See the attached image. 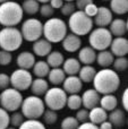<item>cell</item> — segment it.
Listing matches in <instances>:
<instances>
[{"label": "cell", "instance_id": "1", "mask_svg": "<svg viewBox=\"0 0 128 129\" xmlns=\"http://www.w3.org/2000/svg\"><path fill=\"white\" fill-rule=\"evenodd\" d=\"M94 89L99 94H113L118 91L120 86V77L113 69L103 68L102 70L97 71L93 78Z\"/></svg>", "mask_w": 128, "mask_h": 129}, {"label": "cell", "instance_id": "2", "mask_svg": "<svg viewBox=\"0 0 128 129\" xmlns=\"http://www.w3.org/2000/svg\"><path fill=\"white\" fill-rule=\"evenodd\" d=\"M23 9L16 1L0 4V24L5 27H15L23 19Z\"/></svg>", "mask_w": 128, "mask_h": 129}, {"label": "cell", "instance_id": "3", "mask_svg": "<svg viewBox=\"0 0 128 129\" xmlns=\"http://www.w3.org/2000/svg\"><path fill=\"white\" fill-rule=\"evenodd\" d=\"M66 34H67V24L60 18H49L43 24L42 35L50 43L61 42Z\"/></svg>", "mask_w": 128, "mask_h": 129}, {"label": "cell", "instance_id": "4", "mask_svg": "<svg viewBox=\"0 0 128 129\" xmlns=\"http://www.w3.org/2000/svg\"><path fill=\"white\" fill-rule=\"evenodd\" d=\"M93 18L88 17L84 11L76 10L73 15L69 16L68 27L73 34L78 36H84L93 29Z\"/></svg>", "mask_w": 128, "mask_h": 129}, {"label": "cell", "instance_id": "5", "mask_svg": "<svg viewBox=\"0 0 128 129\" xmlns=\"http://www.w3.org/2000/svg\"><path fill=\"white\" fill-rule=\"evenodd\" d=\"M23 43L22 33L16 27H5L0 31V48L8 52H14Z\"/></svg>", "mask_w": 128, "mask_h": 129}, {"label": "cell", "instance_id": "6", "mask_svg": "<svg viewBox=\"0 0 128 129\" xmlns=\"http://www.w3.org/2000/svg\"><path fill=\"white\" fill-rule=\"evenodd\" d=\"M22 114L26 119H39L42 117L43 112L45 110V105L41 98L35 95L27 96L26 99H23L22 102Z\"/></svg>", "mask_w": 128, "mask_h": 129}, {"label": "cell", "instance_id": "7", "mask_svg": "<svg viewBox=\"0 0 128 129\" xmlns=\"http://www.w3.org/2000/svg\"><path fill=\"white\" fill-rule=\"evenodd\" d=\"M66 101H67V93L59 86H54L45 92L43 102L45 107H48V109L59 111L66 107Z\"/></svg>", "mask_w": 128, "mask_h": 129}, {"label": "cell", "instance_id": "8", "mask_svg": "<svg viewBox=\"0 0 128 129\" xmlns=\"http://www.w3.org/2000/svg\"><path fill=\"white\" fill-rule=\"evenodd\" d=\"M112 41V35L110 31L106 27H98L90 32L88 43L90 47L98 51L107 50L110 47V43Z\"/></svg>", "mask_w": 128, "mask_h": 129}, {"label": "cell", "instance_id": "9", "mask_svg": "<svg viewBox=\"0 0 128 129\" xmlns=\"http://www.w3.org/2000/svg\"><path fill=\"white\" fill-rule=\"evenodd\" d=\"M23 102V95L19 91L15 88H6L0 93V104L7 112L17 111Z\"/></svg>", "mask_w": 128, "mask_h": 129}, {"label": "cell", "instance_id": "10", "mask_svg": "<svg viewBox=\"0 0 128 129\" xmlns=\"http://www.w3.org/2000/svg\"><path fill=\"white\" fill-rule=\"evenodd\" d=\"M42 31L43 24L40 22V19L28 18L23 22L20 33H22L23 40L27 41V42H34L42 36Z\"/></svg>", "mask_w": 128, "mask_h": 129}, {"label": "cell", "instance_id": "11", "mask_svg": "<svg viewBox=\"0 0 128 129\" xmlns=\"http://www.w3.org/2000/svg\"><path fill=\"white\" fill-rule=\"evenodd\" d=\"M10 85L13 86V88L17 89V91L22 92V91H26L29 88L32 84V74L28 70H25V69H16L13 71L10 76Z\"/></svg>", "mask_w": 128, "mask_h": 129}, {"label": "cell", "instance_id": "12", "mask_svg": "<svg viewBox=\"0 0 128 129\" xmlns=\"http://www.w3.org/2000/svg\"><path fill=\"white\" fill-rule=\"evenodd\" d=\"M112 19V13L108 7H98V11L94 16L93 24H95L98 27H107L110 25Z\"/></svg>", "mask_w": 128, "mask_h": 129}, {"label": "cell", "instance_id": "13", "mask_svg": "<svg viewBox=\"0 0 128 129\" xmlns=\"http://www.w3.org/2000/svg\"><path fill=\"white\" fill-rule=\"evenodd\" d=\"M62 89L67 94H78L83 88V82L78 78V76H66L62 82Z\"/></svg>", "mask_w": 128, "mask_h": 129}, {"label": "cell", "instance_id": "14", "mask_svg": "<svg viewBox=\"0 0 128 129\" xmlns=\"http://www.w3.org/2000/svg\"><path fill=\"white\" fill-rule=\"evenodd\" d=\"M81 98H82V105L84 107V109L91 110L95 107H99L101 96L94 88H90L84 92Z\"/></svg>", "mask_w": 128, "mask_h": 129}, {"label": "cell", "instance_id": "15", "mask_svg": "<svg viewBox=\"0 0 128 129\" xmlns=\"http://www.w3.org/2000/svg\"><path fill=\"white\" fill-rule=\"evenodd\" d=\"M109 48L113 57H125L128 53V40L125 38H115Z\"/></svg>", "mask_w": 128, "mask_h": 129}, {"label": "cell", "instance_id": "16", "mask_svg": "<svg viewBox=\"0 0 128 129\" xmlns=\"http://www.w3.org/2000/svg\"><path fill=\"white\" fill-rule=\"evenodd\" d=\"M62 42V48L65 51L67 52H76L81 49L82 47V40L78 35L76 34H66V36L63 38V40L61 41Z\"/></svg>", "mask_w": 128, "mask_h": 129}, {"label": "cell", "instance_id": "17", "mask_svg": "<svg viewBox=\"0 0 128 129\" xmlns=\"http://www.w3.org/2000/svg\"><path fill=\"white\" fill-rule=\"evenodd\" d=\"M110 31L111 35L116 36V38H122L128 31V24L125 19L121 18H115V19L111 20L110 23Z\"/></svg>", "mask_w": 128, "mask_h": 129}, {"label": "cell", "instance_id": "18", "mask_svg": "<svg viewBox=\"0 0 128 129\" xmlns=\"http://www.w3.org/2000/svg\"><path fill=\"white\" fill-rule=\"evenodd\" d=\"M107 120L112 125V127L121 128L126 125V113H125V111L122 109L116 108L112 111L109 112Z\"/></svg>", "mask_w": 128, "mask_h": 129}, {"label": "cell", "instance_id": "19", "mask_svg": "<svg viewBox=\"0 0 128 129\" xmlns=\"http://www.w3.org/2000/svg\"><path fill=\"white\" fill-rule=\"evenodd\" d=\"M52 51V43L45 39L40 38L33 43V54L39 57H47Z\"/></svg>", "mask_w": 128, "mask_h": 129}, {"label": "cell", "instance_id": "20", "mask_svg": "<svg viewBox=\"0 0 128 129\" xmlns=\"http://www.w3.org/2000/svg\"><path fill=\"white\" fill-rule=\"evenodd\" d=\"M16 63L20 69L28 70L35 63V56L29 51H23L16 58Z\"/></svg>", "mask_w": 128, "mask_h": 129}, {"label": "cell", "instance_id": "21", "mask_svg": "<svg viewBox=\"0 0 128 129\" xmlns=\"http://www.w3.org/2000/svg\"><path fill=\"white\" fill-rule=\"evenodd\" d=\"M108 119V113L101 107H95L88 111V121L94 125H100Z\"/></svg>", "mask_w": 128, "mask_h": 129}, {"label": "cell", "instance_id": "22", "mask_svg": "<svg viewBox=\"0 0 128 129\" xmlns=\"http://www.w3.org/2000/svg\"><path fill=\"white\" fill-rule=\"evenodd\" d=\"M97 58V52L91 47H83L79 49L78 61L83 64H92Z\"/></svg>", "mask_w": 128, "mask_h": 129}, {"label": "cell", "instance_id": "23", "mask_svg": "<svg viewBox=\"0 0 128 129\" xmlns=\"http://www.w3.org/2000/svg\"><path fill=\"white\" fill-rule=\"evenodd\" d=\"M29 87H31V91L33 93V95L41 98L49 89V83L44 78H35V79L32 80V84Z\"/></svg>", "mask_w": 128, "mask_h": 129}, {"label": "cell", "instance_id": "24", "mask_svg": "<svg viewBox=\"0 0 128 129\" xmlns=\"http://www.w3.org/2000/svg\"><path fill=\"white\" fill-rule=\"evenodd\" d=\"M81 67V62L76 58H68L62 62V70L68 76H75L78 74Z\"/></svg>", "mask_w": 128, "mask_h": 129}, {"label": "cell", "instance_id": "25", "mask_svg": "<svg viewBox=\"0 0 128 129\" xmlns=\"http://www.w3.org/2000/svg\"><path fill=\"white\" fill-rule=\"evenodd\" d=\"M115 60V57L108 50H102L99 53L97 54V58H95V61L98 62L100 67L102 68H109V67L112 66V62Z\"/></svg>", "mask_w": 128, "mask_h": 129}, {"label": "cell", "instance_id": "26", "mask_svg": "<svg viewBox=\"0 0 128 129\" xmlns=\"http://www.w3.org/2000/svg\"><path fill=\"white\" fill-rule=\"evenodd\" d=\"M95 74H97V69L91 64H85V66L81 67L78 71V78L83 83H92L93 78H94Z\"/></svg>", "mask_w": 128, "mask_h": 129}, {"label": "cell", "instance_id": "27", "mask_svg": "<svg viewBox=\"0 0 128 129\" xmlns=\"http://www.w3.org/2000/svg\"><path fill=\"white\" fill-rule=\"evenodd\" d=\"M100 107L103 110H106L107 112L112 111L113 109H116L118 105V100L113 94H106L100 99Z\"/></svg>", "mask_w": 128, "mask_h": 129}, {"label": "cell", "instance_id": "28", "mask_svg": "<svg viewBox=\"0 0 128 129\" xmlns=\"http://www.w3.org/2000/svg\"><path fill=\"white\" fill-rule=\"evenodd\" d=\"M48 77H49V83H51L54 86H59L65 80L66 74L63 73V70L61 68H52L50 69Z\"/></svg>", "mask_w": 128, "mask_h": 129}, {"label": "cell", "instance_id": "29", "mask_svg": "<svg viewBox=\"0 0 128 129\" xmlns=\"http://www.w3.org/2000/svg\"><path fill=\"white\" fill-rule=\"evenodd\" d=\"M33 74L36 78H44L48 76L50 71V67L49 64L47 63V61H35V63L33 64Z\"/></svg>", "mask_w": 128, "mask_h": 129}, {"label": "cell", "instance_id": "30", "mask_svg": "<svg viewBox=\"0 0 128 129\" xmlns=\"http://www.w3.org/2000/svg\"><path fill=\"white\" fill-rule=\"evenodd\" d=\"M65 60L62 53L59 51H51L47 56V63L50 68H60Z\"/></svg>", "mask_w": 128, "mask_h": 129}, {"label": "cell", "instance_id": "31", "mask_svg": "<svg viewBox=\"0 0 128 129\" xmlns=\"http://www.w3.org/2000/svg\"><path fill=\"white\" fill-rule=\"evenodd\" d=\"M111 13L117 15H125L128 11V0H110Z\"/></svg>", "mask_w": 128, "mask_h": 129}, {"label": "cell", "instance_id": "32", "mask_svg": "<svg viewBox=\"0 0 128 129\" xmlns=\"http://www.w3.org/2000/svg\"><path fill=\"white\" fill-rule=\"evenodd\" d=\"M20 7L23 9V13L32 16V15H35L36 13H39L40 4L36 0H24L23 4L20 5Z\"/></svg>", "mask_w": 128, "mask_h": 129}, {"label": "cell", "instance_id": "33", "mask_svg": "<svg viewBox=\"0 0 128 129\" xmlns=\"http://www.w3.org/2000/svg\"><path fill=\"white\" fill-rule=\"evenodd\" d=\"M66 105H67L70 110L76 111V110L81 109V107H82V98L78 94H70L67 98Z\"/></svg>", "mask_w": 128, "mask_h": 129}, {"label": "cell", "instance_id": "34", "mask_svg": "<svg viewBox=\"0 0 128 129\" xmlns=\"http://www.w3.org/2000/svg\"><path fill=\"white\" fill-rule=\"evenodd\" d=\"M18 129H47L44 123L39 121L38 119H27L18 127Z\"/></svg>", "mask_w": 128, "mask_h": 129}, {"label": "cell", "instance_id": "35", "mask_svg": "<svg viewBox=\"0 0 128 129\" xmlns=\"http://www.w3.org/2000/svg\"><path fill=\"white\" fill-rule=\"evenodd\" d=\"M112 67L116 73H122L128 68V59L126 57H117L113 60Z\"/></svg>", "mask_w": 128, "mask_h": 129}, {"label": "cell", "instance_id": "36", "mask_svg": "<svg viewBox=\"0 0 128 129\" xmlns=\"http://www.w3.org/2000/svg\"><path fill=\"white\" fill-rule=\"evenodd\" d=\"M42 118H43V122L45 125H53L58 120V114H57V111L48 109V110H44V112L42 114Z\"/></svg>", "mask_w": 128, "mask_h": 129}, {"label": "cell", "instance_id": "37", "mask_svg": "<svg viewBox=\"0 0 128 129\" xmlns=\"http://www.w3.org/2000/svg\"><path fill=\"white\" fill-rule=\"evenodd\" d=\"M25 118L22 114V112L18 111H14L13 113L9 116V125H11V127L18 128L23 122H24Z\"/></svg>", "mask_w": 128, "mask_h": 129}, {"label": "cell", "instance_id": "38", "mask_svg": "<svg viewBox=\"0 0 128 129\" xmlns=\"http://www.w3.org/2000/svg\"><path fill=\"white\" fill-rule=\"evenodd\" d=\"M79 126V122L77 121V119L75 117H66L65 119H62L60 123L61 129H77Z\"/></svg>", "mask_w": 128, "mask_h": 129}, {"label": "cell", "instance_id": "39", "mask_svg": "<svg viewBox=\"0 0 128 129\" xmlns=\"http://www.w3.org/2000/svg\"><path fill=\"white\" fill-rule=\"evenodd\" d=\"M60 9H61V14H62L63 16H68V17H69L70 15H73V14L76 11V7H75L74 1L63 2L62 7H61Z\"/></svg>", "mask_w": 128, "mask_h": 129}, {"label": "cell", "instance_id": "40", "mask_svg": "<svg viewBox=\"0 0 128 129\" xmlns=\"http://www.w3.org/2000/svg\"><path fill=\"white\" fill-rule=\"evenodd\" d=\"M39 11H40L41 16L45 17V18H51L54 14V9L50 6L49 2H48V4H42V6L40 7Z\"/></svg>", "mask_w": 128, "mask_h": 129}, {"label": "cell", "instance_id": "41", "mask_svg": "<svg viewBox=\"0 0 128 129\" xmlns=\"http://www.w3.org/2000/svg\"><path fill=\"white\" fill-rule=\"evenodd\" d=\"M9 126V113L0 108V129H6Z\"/></svg>", "mask_w": 128, "mask_h": 129}, {"label": "cell", "instance_id": "42", "mask_svg": "<svg viewBox=\"0 0 128 129\" xmlns=\"http://www.w3.org/2000/svg\"><path fill=\"white\" fill-rule=\"evenodd\" d=\"M11 60H13L11 52L5 51V50L0 51V66H8L11 62Z\"/></svg>", "mask_w": 128, "mask_h": 129}, {"label": "cell", "instance_id": "43", "mask_svg": "<svg viewBox=\"0 0 128 129\" xmlns=\"http://www.w3.org/2000/svg\"><path fill=\"white\" fill-rule=\"evenodd\" d=\"M75 118L77 119L79 123H84L88 121V110L86 109H78V111L76 112V117Z\"/></svg>", "mask_w": 128, "mask_h": 129}, {"label": "cell", "instance_id": "44", "mask_svg": "<svg viewBox=\"0 0 128 129\" xmlns=\"http://www.w3.org/2000/svg\"><path fill=\"white\" fill-rule=\"evenodd\" d=\"M10 85V78L7 74H0V91L8 88Z\"/></svg>", "mask_w": 128, "mask_h": 129}, {"label": "cell", "instance_id": "45", "mask_svg": "<svg viewBox=\"0 0 128 129\" xmlns=\"http://www.w3.org/2000/svg\"><path fill=\"white\" fill-rule=\"evenodd\" d=\"M83 11L88 16V17L93 18V17L95 16V14H97V11H98V6L94 4V2H92V4L87 5V6L85 7V9H84Z\"/></svg>", "mask_w": 128, "mask_h": 129}, {"label": "cell", "instance_id": "46", "mask_svg": "<svg viewBox=\"0 0 128 129\" xmlns=\"http://www.w3.org/2000/svg\"><path fill=\"white\" fill-rule=\"evenodd\" d=\"M93 0H75V7L77 8V10H82L83 11L84 9H85V7L87 6V5L92 4Z\"/></svg>", "mask_w": 128, "mask_h": 129}, {"label": "cell", "instance_id": "47", "mask_svg": "<svg viewBox=\"0 0 128 129\" xmlns=\"http://www.w3.org/2000/svg\"><path fill=\"white\" fill-rule=\"evenodd\" d=\"M127 95H128V89L126 88L122 93V98H121V103H122V110L124 111H127L128 110V99H127Z\"/></svg>", "mask_w": 128, "mask_h": 129}, {"label": "cell", "instance_id": "48", "mask_svg": "<svg viewBox=\"0 0 128 129\" xmlns=\"http://www.w3.org/2000/svg\"><path fill=\"white\" fill-rule=\"evenodd\" d=\"M77 129H99V127H98V125H94V123L87 121V122L81 123Z\"/></svg>", "mask_w": 128, "mask_h": 129}, {"label": "cell", "instance_id": "49", "mask_svg": "<svg viewBox=\"0 0 128 129\" xmlns=\"http://www.w3.org/2000/svg\"><path fill=\"white\" fill-rule=\"evenodd\" d=\"M63 0H50L49 4L53 9H60L63 5Z\"/></svg>", "mask_w": 128, "mask_h": 129}, {"label": "cell", "instance_id": "50", "mask_svg": "<svg viewBox=\"0 0 128 129\" xmlns=\"http://www.w3.org/2000/svg\"><path fill=\"white\" fill-rule=\"evenodd\" d=\"M99 129H112V125H111L108 120H106V121H103L102 123H100Z\"/></svg>", "mask_w": 128, "mask_h": 129}, {"label": "cell", "instance_id": "51", "mask_svg": "<svg viewBox=\"0 0 128 129\" xmlns=\"http://www.w3.org/2000/svg\"><path fill=\"white\" fill-rule=\"evenodd\" d=\"M36 1H38L39 4H48L50 0H36Z\"/></svg>", "mask_w": 128, "mask_h": 129}, {"label": "cell", "instance_id": "52", "mask_svg": "<svg viewBox=\"0 0 128 129\" xmlns=\"http://www.w3.org/2000/svg\"><path fill=\"white\" fill-rule=\"evenodd\" d=\"M6 1H9V0H0V4H4V2H6Z\"/></svg>", "mask_w": 128, "mask_h": 129}, {"label": "cell", "instance_id": "53", "mask_svg": "<svg viewBox=\"0 0 128 129\" xmlns=\"http://www.w3.org/2000/svg\"><path fill=\"white\" fill-rule=\"evenodd\" d=\"M6 129H17V128H15V127H9V126H8V127H7Z\"/></svg>", "mask_w": 128, "mask_h": 129}, {"label": "cell", "instance_id": "54", "mask_svg": "<svg viewBox=\"0 0 128 129\" xmlns=\"http://www.w3.org/2000/svg\"><path fill=\"white\" fill-rule=\"evenodd\" d=\"M63 1H75V0H63Z\"/></svg>", "mask_w": 128, "mask_h": 129}, {"label": "cell", "instance_id": "55", "mask_svg": "<svg viewBox=\"0 0 128 129\" xmlns=\"http://www.w3.org/2000/svg\"><path fill=\"white\" fill-rule=\"evenodd\" d=\"M102 1H110V0H102Z\"/></svg>", "mask_w": 128, "mask_h": 129}]
</instances>
